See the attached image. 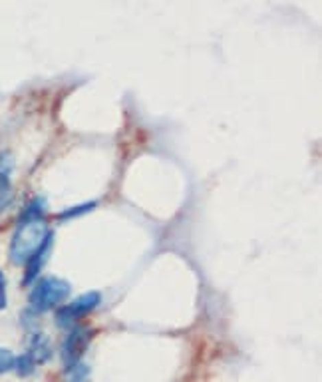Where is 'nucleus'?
I'll return each mask as SVG.
<instances>
[{
  "mask_svg": "<svg viewBox=\"0 0 322 382\" xmlns=\"http://www.w3.org/2000/svg\"><path fill=\"white\" fill-rule=\"evenodd\" d=\"M90 381V368L84 363H76L66 366V382H88Z\"/></svg>",
  "mask_w": 322,
  "mask_h": 382,
  "instance_id": "7",
  "label": "nucleus"
},
{
  "mask_svg": "<svg viewBox=\"0 0 322 382\" xmlns=\"http://www.w3.org/2000/svg\"><path fill=\"white\" fill-rule=\"evenodd\" d=\"M6 306V293H4V277L0 273V311Z\"/></svg>",
  "mask_w": 322,
  "mask_h": 382,
  "instance_id": "11",
  "label": "nucleus"
},
{
  "mask_svg": "<svg viewBox=\"0 0 322 382\" xmlns=\"http://www.w3.org/2000/svg\"><path fill=\"white\" fill-rule=\"evenodd\" d=\"M28 355L30 359L36 364L46 363L52 355V346H50V341L44 333H36L32 339H30V348H28Z\"/></svg>",
  "mask_w": 322,
  "mask_h": 382,
  "instance_id": "6",
  "label": "nucleus"
},
{
  "mask_svg": "<svg viewBox=\"0 0 322 382\" xmlns=\"http://www.w3.org/2000/svg\"><path fill=\"white\" fill-rule=\"evenodd\" d=\"M100 305V293H86L82 297H78L72 305L60 306L56 315V323L60 326H70L74 325V321H78L80 317L88 315L90 311H94L95 306Z\"/></svg>",
  "mask_w": 322,
  "mask_h": 382,
  "instance_id": "3",
  "label": "nucleus"
},
{
  "mask_svg": "<svg viewBox=\"0 0 322 382\" xmlns=\"http://www.w3.org/2000/svg\"><path fill=\"white\" fill-rule=\"evenodd\" d=\"M44 205L42 199H36L28 211L24 213V219L19 223V227L12 235L10 241V261L14 265H24L36 251H38L46 239L52 235V231L48 229L42 213H44Z\"/></svg>",
  "mask_w": 322,
  "mask_h": 382,
  "instance_id": "1",
  "label": "nucleus"
},
{
  "mask_svg": "<svg viewBox=\"0 0 322 382\" xmlns=\"http://www.w3.org/2000/svg\"><path fill=\"white\" fill-rule=\"evenodd\" d=\"M50 245H52V235L46 239V243L42 245V247L24 263L26 265V275H24V283H32L36 277H38V273L42 271V265L46 263V259H48V251H50Z\"/></svg>",
  "mask_w": 322,
  "mask_h": 382,
  "instance_id": "5",
  "label": "nucleus"
},
{
  "mask_svg": "<svg viewBox=\"0 0 322 382\" xmlns=\"http://www.w3.org/2000/svg\"><path fill=\"white\" fill-rule=\"evenodd\" d=\"M34 368H36V363L30 359V355L26 352V355H22L19 357L16 361H14V370L19 372L20 377H28V374H32L34 372Z\"/></svg>",
  "mask_w": 322,
  "mask_h": 382,
  "instance_id": "9",
  "label": "nucleus"
},
{
  "mask_svg": "<svg viewBox=\"0 0 322 382\" xmlns=\"http://www.w3.org/2000/svg\"><path fill=\"white\" fill-rule=\"evenodd\" d=\"M90 339H92V333L88 328H74L68 335L66 343L62 346V359H64L66 366H72V364L80 363L86 346L90 343Z\"/></svg>",
  "mask_w": 322,
  "mask_h": 382,
  "instance_id": "4",
  "label": "nucleus"
},
{
  "mask_svg": "<svg viewBox=\"0 0 322 382\" xmlns=\"http://www.w3.org/2000/svg\"><path fill=\"white\" fill-rule=\"evenodd\" d=\"M14 361H16V357L12 355V350L0 346V374L12 370L14 368Z\"/></svg>",
  "mask_w": 322,
  "mask_h": 382,
  "instance_id": "10",
  "label": "nucleus"
},
{
  "mask_svg": "<svg viewBox=\"0 0 322 382\" xmlns=\"http://www.w3.org/2000/svg\"><path fill=\"white\" fill-rule=\"evenodd\" d=\"M70 295V283L58 277H44L34 285L30 293V308L34 313H46L60 303H64Z\"/></svg>",
  "mask_w": 322,
  "mask_h": 382,
  "instance_id": "2",
  "label": "nucleus"
},
{
  "mask_svg": "<svg viewBox=\"0 0 322 382\" xmlns=\"http://www.w3.org/2000/svg\"><path fill=\"white\" fill-rule=\"evenodd\" d=\"M12 199V183H10V177L8 172L0 166V210H4Z\"/></svg>",
  "mask_w": 322,
  "mask_h": 382,
  "instance_id": "8",
  "label": "nucleus"
}]
</instances>
